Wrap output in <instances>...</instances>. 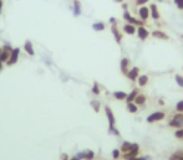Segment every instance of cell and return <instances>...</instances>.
<instances>
[{
	"mask_svg": "<svg viewBox=\"0 0 183 160\" xmlns=\"http://www.w3.org/2000/svg\"><path fill=\"white\" fill-rule=\"evenodd\" d=\"M92 93H94V94H96V96H99V94L101 93L100 85L97 83V82H94V85H92Z\"/></svg>",
	"mask_w": 183,
	"mask_h": 160,
	"instance_id": "obj_27",
	"label": "cell"
},
{
	"mask_svg": "<svg viewBox=\"0 0 183 160\" xmlns=\"http://www.w3.org/2000/svg\"><path fill=\"white\" fill-rule=\"evenodd\" d=\"M127 110L130 112V113H137L138 112V105L136 103H127Z\"/></svg>",
	"mask_w": 183,
	"mask_h": 160,
	"instance_id": "obj_25",
	"label": "cell"
},
{
	"mask_svg": "<svg viewBox=\"0 0 183 160\" xmlns=\"http://www.w3.org/2000/svg\"><path fill=\"white\" fill-rule=\"evenodd\" d=\"M76 156L78 159H81V160H85V158H86V150H85V151H78Z\"/></svg>",
	"mask_w": 183,
	"mask_h": 160,
	"instance_id": "obj_34",
	"label": "cell"
},
{
	"mask_svg": "<svg viewBox=\"0 0 183 160\" xmlns=\"http://www.w3.org/2000/svg\"><path fill=\"white\" fill-rule=\"evenodd\" d=\"M158 1H164V0H158Z\"/></svg>",
	"mask_w": 183,
	"mask_h": 160,
	"instance_id": "obj_47",
	"label": "cell"
},
{
	"mask_svg": "<svg viewBox=\"0 0 183 160\" xmlns=\"http://www.w3.org/2000/svg\"><path fill=\"white\" fill-rule=\"evenodd\" d=\"M182 139H183V138H182Z\"/></svg>",
	"mask_w": 183,
	"mask_h": 160,
	"instance_id": "obj_48",
	"label": "cell"
},
{
	"mask_svg": "<svg viewBox=\"0 0 183 160\" xmlns=\"http://www.w3.org/2000/svg\"><path fill=\"white\" fill-rule=\"evenodd\" d=\"M173 1H174V4H177V3H178V1H179V0H173Z\"/></svg>",
	"mask_w": 183,
	"mask_h": 160,
	"instance_id": "obj_46",
	"label": "cell"
},
{
	"mask_svg": "<svg viewBox=\"0 0 183 160\" xmlns=\"http://www.w3.org/2000/svg\"><path fill=\"white\" fill-rule=\"evenodd\" d=\"M164 117H166V113H164L163 110H156L146 118V121H147V123H156V122L164 119Z\"/></svg>",
	"mask_w": 183,
	"mask_h": 160,
	"instance_id": "obj_4",
	"label": "cell"
},
{
	"mask_svg": "<svg viewBox=\"0 0 183 160\" xmlns=\"http://www.w3.org/2000/svg\"><path fill=\"white\" fill-rule=\"evenodd\" d=\"M24 50H25V52L28 53V55L30 56H34L35 55V51H34V47H33V44L31 41H25V44H24Z\"/></svg>",
	"mask_w": 183,
	"mask_h": 160,
	"instance_id": "obj_17",
	"label": "cell"
},
{
	"mask_svg": "<svg viewBox=\"0 0 183 160\" xmlns=\"http://www.w3.org/2000/svg\"><path fill=\"white\" fill-rule=\"evenodd\" d=\"M69 160H81V159H78L77 156H72V158H70Z\"/></svg>",
	"mask_w": 183,
	"mask_h": 160,
	"instance_id": "obj_42",
	"label": "cell"
},
{
	"mask_svg": "<svg viewBox=\"0 0 183 160\" xmlns=\"http://www.w3.org/2000/svg\"><path fill=\"white\" fill-rule=\"evenodd\" d=\"M168 127L179 129L183 127V113H176L168 122Z\"/></svg>",
	"mask_w": 183,
	"mask_h": 160,
	"instance_id": "obj_3",
	"label": "cell"
},
{
	"mask_svg": "<svg viewBox=\"0 0 183 160\" xmlns=\"http://www.w3.org/2000/svg\"><path fill=\"white\" fill-rule=\"evenodd\" d=\"M105 27H106V25H105V24H103L102 21H99V22L92 24V29H94L95 31H97V32H99V31H103V30H105Z\"/></svg>",
	"mask_w": 183,
	"mask_h": 160,
	"instance_id": "obj_23",
	"label": "cell"
},
{
	"mask_svg": "<svg viewBox=\"0 0 183 160\" xmlns=\"http://www.w3.org/2000/svg\"><path fill=\"white\" fill-rule=\"evenodd\" d=\"M150 81V77L147 75H139L138 78H137V85L138 87H146Z\"/></svg>",
	"mask_w": 183,
	"mask_h": 160,
	"instance_id": "obj_15",
	"label": "cell"
},
{
	"mask_svg": "<svg viewBox=\"0 0 183 160\" xmlns=\"http://www.w3.org/2000/svg\"><path fill=\"white\" fill-rule=\"evenodd\" d=\"M138 16L139 19H141L142 21H147L150 19V8L146 6V5H143V6H139L138 9Z\"/></svg>",
	"mask_w": 183,
	"mask_h": 160,
	"instance_id": "obj_10",
	"label": "cell"
},
{
	"mask_svg": "<svg viewBox=\"0 0 183 160\" xmlns=\"http://www.w3.org/2000/svg\"><path fill=\"white\" fill-rule=\"evenodd\" d=\"M182 68H183V67H182Z\"/></svg>",
	"mask_w": 183,
	"mask_h": 160,
	"instance_id": "obj_49",
	"label": "cell"
},
{
	"mask_svg": "<svg viewBox=\"0 0 183 160\" xmlns=\"http://www.w3.org/2000/svg\"><path fill=\"white\" fill-rule=\"evenodd\" d=\"M115 3H117V4H121V3H123V0H113Z\"/></svg>",
	"mask_w": 183,
	"mask_h": 160,
	"instance_id": "obj_43",
	"label": "cell"
},
{
	"mask_svg": "<svg viewBox=\"0 0 183 160\" xmlns=\"http://www.w3.org/2000/svg\"><path fill=\"white\" fill-rule=\"evenodd\" d=\"M1 70H3V62L0 61V71H1Z\"/></svg>",
	"mask_w": 183,
	"mask_h": 160,
	"instance_id": "obj_45",
	"label": "cell"
},
{
	"mask_svg": "<svg viewBox=\"0 0 183 160\" xmlns=\"http://www.w3.org/2000/svg\"><path fill=\"white\" fill-rule=\"evenodd\" d=\"M1 49H3V47H1ZM9 57H10V52L3 50L1 51V55H0V61H1L3 63H7V61L9 60Z\"/></svg>",
	"mask_w": 183,
	"mask_h": 160,
	"instance_id": "obj_26",
	"label": "cell"
},
{
	"mask_svg": "<svg viewBox=\"0 0 183 160\" xmlns=\"http://www.w3.org/2000/svg\"><path fill=\"white\" fill-rule=\"evenodd\" d=\"M110 24H111V25H113V24H117V20H116L115 17H110Z\"/></svg>",
	"mask_w": 183,
	"mask_h": 160,
	"instance_id": "obj_39",
	"label": "cell"
},
{
	"mask_svg": "<svg viewBox=\"0 0 183 160\" xmlns=\"http://www.w3.org/2000/svg\"><path fill=\"white\" fill-rule=\"evenodd\" d=\"M148 8H150V16L152 17V20H155V21L160 20L161 19V14H160V10H158L157 5L152 3Z\"/></svg>",
	"mask_w": 183,
	"mask_h": 160,
	"instance_id": "obj_8",
	"label": "cell"
},
{
	"mask_svg": "<svg viewBox=\"0 0 183 160\" xmlns=\"http://www.w3.org/2000/svg\"><path fill=\"white\" fill-rule=\"evenodd\" d=\"M136 34H137V36H138V39L139 40H142V41H145V40H147L148 39V36L151 35V32L146 29L145 26H138L137 27V31H136Z\"/></svg>",
	"mask_w": 183,
	"mask_h": 160,
	"instance_id": "obj_11",
	"label": "cell"
},
{
	"mask_svg": "<svg viewBox=\"0 0 183 160\" xmlns=\"http://www.w3.org/2000/svg\"><path fill=\"white\" fill-rule=\"evenodd\" d=\"M176 5H177V8H178L179 10H183V0H179V1L177 3Z\"/></svg>",
	"mask_w": 183,
	"mask_h": 160,
	"instance_id": "obj_37",
	"label": "cell"
},
{
	"mask_svg": "<svg viewBox=\"0 0 183 160\" xmlns=\"http://www.w3.org/2000/svg\"><path fill=\"white\" fill-rule=\"evenodd\" d=\"M169 160H183V150H177L172 155H169Z\"/></svg>",
	"mask_w": 183,
	"mask_h": 160,
	"instance_id": "obj_22",
	"label": "cell"
},
{
	"mask_svg": "<svg viewBox=\"0 0 183 160\" xmlns=\"http://www.w3.org/2000/svg\"><path fill=\"white\" fill-rule=\"evenodd\" d=\"M139 92H138V90H133L131 93H127V97H126V103H132L133 100H135V98H136V96L138 94Z\"/></svg>",
	"mask_w": 183,
	"mask_h": 160,
	"instance_id": "obj_19",
	"label": "cell"
},
{
	"mask_svg": "<svg viewBox=\"0 0 183 160\" xmlns=\"http://www.w3.org/2000/svg\"><path fill=\"white\" fill-rule=\"evenodd\" d=\"M120 67H121V72L122 75H127L129 73V71H130V67H131V61H130V58H127V57H123L121 60L120 62Z\"/></svg>",
	"mask_w": 183,
	"mask_h": 160,
	"instance_id": "obj_9",
	"label": "cell"
},
{
	"mask_svg": "<svg viewBox=\"0 0 183 160\" xmlns=\"http://www.w3.org/2000/svg\"><path fill=\"white\" fill-rule=\"evenodd\" d=\"M139 75H141V73H139V68L138 67H132V68H130V71H129V73H127L126 76L127 77H129V80L130 81H137V78H138V76Z\"/></svg>",
	"mask_w": 183,
	"mask_h": 160,
	"instance_id": "obj_12",
	"label": "cell"
},
{
	"mask_svg": "<svg viewBox=\"0 0 183 160\" xmlns=\"http://www.w3.org/2000/svg\"><path fill=\"white\" fill-rule=\"evenodd\" d=\"M112 94H113V97L117 99V100H125L126 97H127V93L123 92V91H116V92H113Z\"/></svg>",
	"mask_w": 183,
	"mask_h": 160,
	"instance_id": "obj_21",
	"label": "cell"
},
{
	"mask_svg": "<svg viewBox=\"0 0 183 160\" xmlns=\"http://www.w3.org/2000/svg\"><path fill=\"white\" fill-rule=\"evenodd\" d=\"M174 80H176V83L181 88H183V77H182L181 75H176Z\"/></svg>",
	"mask_w": 183,
	"mask_h": 160,
	"instance_id": "obj_28",
	"label": "cell"
},
{
	"mask_svg": "<svg viewBox=\"0 0 183 160\" xmlns=\"http://www.w3.org/2000/svg\"><path fill=\"white\" fill-rule=\"evenodd\" d=\"M72 11H74L75 16H80V14H81V3H80V0H74V1H72Z\"/></svg>",
	"mask_w": 183,
	"mask_h": 160,
	"instance_id": "obj_16",
	"label": "cell"
},
{
	"mask_svg": "<svg viewBox=\"0 0 183 160\" xmlns=\"http://www.w3.org/2000/svg\"><path fill=\"white\" fill-rule=\"evenodd\" d=\"M90 104H91V107H92V109L96 112V113H99L100 112V108H101V102L100 100H91L90 102Z\"/></svg>",
	"mask_w": 183,
	"mask_h": 160,
	"instance_id": "obj_24",
	"label": "cell"
},
{
	"mask_svg": "<svg viewBox=\"0 0 183 160\" xmlns=\"http://www.w3.org/2000/svg\"><path fill=\"white\" fill-rule=\"evenodd\" d=\"M122 17H123V20L126 22H129V24H132V25H135V26H145V21H142L141 19H136V17H133L131 14H130V11L129 10H125L123 11V14H122Z\"/></svg>",
	"mask_w": 183,
	"mask_h": 160,
	"instance_id": "obj_2",
	"label": "cell"
},
{
	"mask_svg": "<svg viewBox=\"0 0 183 160\" xmlns=\"http://www.w3.org/2000/svg\"><path fill=\"white\" fill-rule=\"evenodd\" d=\"M3 5H4L3 0H0V14H1V10H3Z\"/></svg>",
	"mask_w": 183,
	"mask_h": 160,
	"instance_id": "obj_41",
	"label": "cell"
},
{
	"mask_svg": "<svg viewBox=\"0 0 183 160\" xmlns=\"http://www.w3.org/2000/svg\"><path fill=\"white\" fill-rule=\"evenodd\" d=\"M151 158L150 156H136V158H132V159H129V160H150Z\"/></svg>",
	"mask_w": 183,
	"mask_h": 160,
	"instance_id": "obj_36",
	"label": "cell"
},
{
	"mask_svg": "<svg viewBox=\"0 0 183 160\" xmlns=\"http://www.w3.org/2000/svg\"><path fill=\"white\" fill-rule=\"evenodd\" d=\"M69 159H70V158H69V155H68L66 153H64L62 155H61V158H60V160H69Z\"/></svg>",
	"mask_w": 183,
	"mask_h": 160,
	"instance_id": "obj_38",
	"label": "cell"
},
{
	"mask_svg": "<svg viewBox=\"0 0 183 160\" xmlns=\"http://www.w3.org/2000/svg\"><path fill=\"white\" fill-rule=\"evenodd\" d=\"M131 148H132V143H130V141H123L121 148H120V150H121V153L126 154V153H129L131 150Z\"/></svg>",
	"mask_w": 183,
	"mask_h": 160,
	"instance_id": "obj_20",
	"label": "cell"
},
{
	"mask_svg": "<svg viewBox=\"0 0 183 160\" xmlns=\"http://www.w3.org/2000/svg\"><path fill=\"white\" fill-rule=\"evenodd\" d=\"M19 53H20V49H19V47H15V49H13V51H11V53H10L9 60L7 61L8 66H13V65H15L17 62V60H19Z\"/></svg>",
	"mask_w": 183,
	"mask_h": 160,
	"instance_id": "obj_6",
	"label": "cell"
},
{
	"mask_svg": "<svg viewBox=\"0 0 183 160\" xmlns=\"http://www.w3.org/2000/svg\"><path fill=\"white\" fill-rule=\"evenodd\" d=\"M95 158V153L92 150H86V158H85V160H94Z\"/></svg>",
	"mask_w": 183,
	"mask_h": 160,
	"instance_id": "obj_31",
	"label": "cell"
},
{
	"mask_svg": "<svg viewBox=\"0 0 183 160\" xmlns=\"http://www.w3.org/2000/svg\"><path fill=\"white\" fill-rule=\"evenodd\" d=\"M138 154H139V145H138L137 143H132L131 150H130L129 153H126V154H122V158L126 159V160H129V159H132V158L138 156Z\"/></svg>",
	"mask_w": 183,
	"mask_h": 160,
	"instance_id": "obj_5",
	"label": "cell"
},
{
	"mask_svg": "<svg viewBox=\"0 0 183 160\" xmlns=\"http://www.w3.org/2000/svg\"><path fill=\"white\" fill-rule=\"evenodd\" d=\"M105 113H106L107 121H108V133L118 137L120 132H118V129L115 127L116 126V118H115V114H113V112H112L110 105H105Z\"/></svg>",
	"mask_w": 183,
	"mask_h": 160,
	"instance_id": "obj_1",
	"label": "cell"
},
{
	"mask_svg": "<svg viewBox=\"0 0 183 160\" xmlns=\"http://www.w3.org/2000/svg\"><path fill=\"white\" fill-rule=\"evenodd\" d=\"M111 34H112V36L115 37L116 42H117L118 45H121V42H122V32L120 31L117 24H113V25H111Z\"/></svg>",
	"mask_w": 183,
	"mask_h": 160,
	"instance_id": "obj_7",
	"label": "cell"
},
{
	"mask_svg": "<svg viewBox=\"0 0 183 160\" xmlns=\"http://www.w3.org/2000/svg\"><path fill=\"white\" fill-rule=\"evenodd\" d=\"M3 50H5V51H8V52L11 53V51H13V47H11L9 44H5V45L3 46Z\"/></svg>",
	"mask_w": 183,
	"mask_h": 160,
	"instance_id": "obj_35",
	"label": "cell"
},
{
	"mask_svg": "<svg viewBox=\"0 0 183 160\" xmlns=\"http://www.w3.org/2000/svg\"><path fill=\"white\" fill-rule=\"evenodd\" d=\"M176 112L177 113H183V100H179L176 104Z\"/></svg>",
	"mask_w": 183,
	"mask_h": 160,
	"instance_id": "obj_29",
	"label": "cell"
},
{
	"mask_svg": "<svg viewBox=\"0 0 183 160\" xmlns=\"http://www.w3.org/2000/svg\"><path fill=\"white\" fill-rule=\"evenodd\" d=\"M158 104H160V105H164V102H163V100H161V99H160V103H158Z\"/></svg>",
	"mask_w": 183,
	"mask_h": 160,
	"instance_id": "obj_44",
	"label": "cell"
},
{
	"mask_svg": "<svg viewBox=\"0 0 183 160\" xmlns=\"http://www.w3.org/2000/svg\"><path fill=\"white\" fill-rule=\"evenodd\" d=\"M150 1V0H135V4L137 5V6H143V5H146Z\"/></svg>",
	"mask_w": 183,
	"mask_h": 160,
	"instance_id": "obj_33",
	"label": "cell"
},
{
	"mask_svg": "<svg viewBox=\"0 0 183 160\" xmlns=\"http://www.w3.org/2000/svg\"><path fill=\"white\" fill-rule=\"evenodd\" d=\"M121 150L120 149H115L113 151H112V158L115 159V160H117V159H120V156H121Z\"/></svg>",
	"mask_w": 183,
	"mask_h": 160,
	"instance_id": "obj_32",
	"label": "cell"
},
{
	"mask_svg": "<svg viewBox=\"0 0 183 160\" xmlns=\"http://www.w3.org/2000/svg\"><path fill=\"white\" fill-rule=\"evenodd\" d=\"M174 137H176L177 139H182V138H183V127L176 130V133H174Z\"/></svg>",
	"mask_w": 183,
	"mask_h": 160,
	"instance_id": "obj_30",
	"label": "cell"
},
{
	"mask_svg": "<svg viewBox=\"0 0 183 160\" xmlns=\"http://www.w3.org/2000/svg\"><path fill=\"white\" fill-rule=\"evenodd\" d=\"M152 35V37H155V39H160V40H169V36L168 35L162 31V30H153L151 32Z\"/></svg>",
	"mask_w": 183,
	"mask_h": 160,
	"instance_id": "obj_13",
	"label": "cell"
},
{
	"mask_svg": "<svg viewBox=\"0 0 183 160\" xmlns=\"http://www.w3.org/2000/svg\"><path fill=\"white\" fill-rule=\"evenodd\" d=\"M146 100H147V97H146L143 93H138L135 98V100H133V103H136L137 105H143L146 103Z\"/></svg>",
	"mask_w": 183,
	"mask_h": 160,
	"instance_id": "obj_18",
	"label": "cell"
},
{
	"mask_svg": "<svg viewBox=\"0 0 183 160\" xmlns=\"http://www.w3.org/2000/svg\"><path fill=\"white\" fill-rule=\"evenodd\" d=\"M122 8H123V10H127L129 9V5H127L126 3H122Z\"/></svg>",
	"mask_w": 183,
	"mask_h": 160,
	"instance_id": "obj_40",
	"label": "cell"
},
{
	"mask_svg": "<svg viewBox=\"0 0 183 160\" xmlns=\"http://www.w3.org/2000/svg\"><path fill=\"white\" fill-rule=\"evenodd\" d=\"M122 30H123V32L127 34V35H135L136 31H137V29H136L135 25H132V24L127 22V24H125V25L122 26Z\"/></svg>",
	"mask_w": 183,
	"mask_h": 160,
	"instance_id": "obj_14",
	"label": "cell"
}]
</instances>
